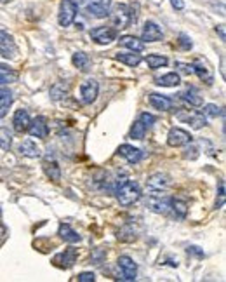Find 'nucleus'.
<instances>
[{"instance_id":"1","label":"nucleus","mask_w":226,"mask_h":282,"mask_svg":"<svg viewBox=\"0 0 226 282\" xmlns=\"http://www.w3.org/2000/svg\"><path fill=\"white\" fill-rule=\"evenodd\" d=\"M115 195H117V200L120 206H133L137 200L141 199V188L137 183L134 181L124 180L122 183H117L115 187Z\"/></svg>"},{"instance_id":"2","label":"nucleus","mask_w":226,"mask_h":282,"mask_svg":"<svg viewBox=\"0 0 226 282\" xmlns=\"http://www.w3.org/2000/svg\"><path fill=\"white\" fill-rule=\"evenodd\" d=\"M137 20V14H134L133 7L127 4H118L115 5L112 12V21L115 30H122V28H127Z\"/></svg>"},{"instance_id":"3","label":"nucleus","mask_w":226,"mask_h":282,"mask_svg":"<svg viewBox=\"0 0 226 282\" xmlns=\"http://www.w3.org/2000/svg\"><path fill=\"white\" fill-rule=\"evenodd\" d=\"M144 208L150 209L152 212H157V214H167L169 208H171V197L153 192L144 200Z\"/></svg>"},{"instance_id":"4","label":"nucleus","mask_w":226,"mask_h":282,"mask_svg":"<svg viewBox=\"0 0 226 282\" xmlns=\"http://www.w3.org/2000/svg\"><path fill=\"white\" fill-rule=\"evenodd\" d=\"M86 12L96 20H103L110 14V7H112V0H86Z\"/></svg>"},{"instance_id":"5","label":"nucleus","mask_w":226,"mask_h":282,"mask_svg":"<svg viewBox=\"0 0 226 282\" xmlns=\"http://www.w3.org/2000/svg\"><path fill=\"white\" fill-rule=\"evenodd\" d=\"M117 266H118V272H120V277L122 281H129L133 282L137 279V265L131 256H120L117 261Z\"/></svg>"},{"instance_id":"6","label":"nucleus","mask_w":226,"mask_h":282,"mask_svg":"<svg viewBox=\"0 0 226 282\" xmlns=\"http://www.w3.org/2000/svg\"><path fill=\"white\" fill-rule=\"evenodd\" d=\"M90 39L96 44H101V46H106V44L117 40V30L112 26H96L89 31Z\"/></svg>"},{"instance_id":"7","label":"nucleus","mask_w":226,"mask_h":282,"mask_svg":"<svg viewBox=\"0 0 226 282\" xmlns=\"http://www.w3.org/2000/svg\"><path fill=\"white\" fill-rule=\"evenodd\" d=\"M75 16H77V4H73L71 0H61V5H59V14L58 21L61 26H70L75 21Z\"/></svg>"},{"instance_id":"8","label":"nucleus","mask_w":226,"mask_h":282,"mask_svg":"<svg viewBox=\"0 0 226 282\" xmlns=\"http://www.w3.org/2000/svg\"><path fill=\"white\" fill-rule=\"evenodd\" d=\"M98 93H99V84L94 78H87L80 86V99H82L84 105H90V103L96 101Z\"/></svg>"},{"instance_id":"9","label":"nucleus","mask_w":226,"mask_h":282,"mask_svg":"<svg viewBox=\"0 0 226 282\" xmlns=\"http://www.w3.org/2000/svg\"><path fill=\"white\" fill-rule=\"evenodd\" d=\"M0 54L5 59H14L18 56V46L14 42V37L4 30H0Z\"/></svg>"},{"instance_id":"10","label":"nucleus","mask_w":226,"mask_h":282,"mask_svg":"<svg viewBox=\"0 0 226 282\" xmlns=\"http://www.w3.org/2000/svg\"><path fill=\"white\" fill-rule=\"evenodd\" d=\"M191 134L188 131L181 129V127H172L167 134V145L174 146V148H180V146H186L188 143H191Z\"/></svg>"},{"instance_id":"11","label":"nucleus","mask_w":226,"mask_h":282,"mask_svg":"<svg viewBox=\"0 0 226 282\" xmlns=\"http://www.w3.org/2000/svg\"><path fill=\"white\" fill-rule=\"evenodd\" d=\"M164 39V31L155 21H146L143 26V33H141V40L143 42H160Z\"/></svg>"},{"instance_id":"12","label":"nucleus","mask_w":226,"mask_h":282,"mask_svg":"<svg viewBox=\"0 0 226 282\" xmlns=\"http://www.w3.org/2000/svg\"><path fill=\"white\" fill-rule=\"evenodd\" d=\"M171 183H172L171 178L167 174H164V172H155L146 181V185H148V188L152 192H164V190H167L171 187Z\"/></svg>"},{"instance_id":"13","label":"nucleus","mask_w":226,"mask_h":282,"mask_svg":"<svg viewBox=\"0 0 226 282\" xmlns=\"http://www.w3.org/2000/svg\"><path fill=\"white\" fill-rule=\"evenodd\" d=\"M28 133L33 138H39V140H45L47 134H49V125L44 117H37L30 122V127H28Z\"/></svg>"},{"instance_id":"14","label":"nucleus","mask_w":226,"mask_h":282,"mask_svg":"<svg viewBox=\"0 0 226 282\" xmlns=\"http://www.w3.org/2000/svg\"><path fill=\"white\" fill-rule=\"evenodd\" d=\"M30 115H28L26 110H16V114H14V118H12V125H14V131L16 133H26L28 127H30Z\"/></svg>"},{"instance_id":"15","label":"nucleus","mask_w":226,"mask_h":282,"mask_svg":"<svg viewBox=\"0 0 226 282\" xmlns=\"http://www.w3.org/2000/svg\"><path fill=\"white\" fill-rule=\"evenodd\" d=\"M75 261H77V249H73V247H68L54 258V263L61 268H71Z\"/></svg>"},{"instance_id":"16","label":"nucleus","mask_w":226,"mask_h":282,"mask_svg":"<svg viewBox=\"0 0 226 282\" xmlns=\"http://www.w3.org/2000/svg\"><path fill=\"white\" fill-rule=\"evenodd\" d=\"M118 155H122L129 164H137L143 159V152L133 145H120L118 146Z\"/></svg>"},{"instance_id":"17","label":"nucleus","mask_w":226,"mask_h":282,"mask_svg":"<svg viewBox=\"0 0 226 282\" xmlns=\"http://www.w3.org/2000/svg\"><path fill=\"white\" fill-rule=\"evenodd\" d=\"M178 118L183 122H188L193 129H202L203 125L207 124V118L200 112H190V110H188V114H180Z\"/></svg>"},{"instance_id":"18","label":"nucleus","mask_w":226,"mask_h":282,"mask_svg":"<svg viewBox=\"0 0 226 282\" xmlns=\"http://www.w3.org/2000/svg\"><path fill=\"white\" fill-rule=\"evenodd\" d=\"M191 68H193V73H197V77L200 78V80H203L205 84H209L211 86L212 82H214V77H212V71L209 70V67H207L205 63L200 61V59H197V61L191 63Z\"/></svg>"},{"instance_id":"19","label":"nucleus","mask_w":226,"mask_h":282,"mask_svg":"<svg viewBox=\"0 0 226 282\" xmlns=\"http://www.w3.org/2000/svg\"><path fill=\"white\" fill-rule=\"evenodd\" d=\"M42 169L49 180L56 181V183L61 180V167H59L58 162H56L54 159H51V157H47L45 161L42 162Z\"/></svg>"},{"instance_id":"20","label":"nucleus","mask_w":226,"mask_h":282,"mask_svg":"<svg viewBox=\"0 0 226 282\" xmlns=\"http://www.w3.org/2000/svg\"><path fill=\"white\" fill-rule=\"evenodd\" d=\"M148 99H150V105H152L155 110H160V112H169L172 106V99L167 98V96H164V94L152 93Z\"/></svg>"},{"instance_id":"21","label":"nucleus","mask_w":226,"mask_h":282,"mask_svg":"<svg viewBox=\"0 0 226 282\" xmlns=\"http://www.w3.org/2000/svg\"><path fill=\"white\" fill-rule=\"evenodd\" d=\"M58 235L61 237L63 240H65V242H68V244H77V242H80V240H82V237H80V235H78L77 232H75L68 223H61V225H59Z\"/></svg>"},{"instance_id":"22","label":"nucleus","mask_w":226,"mask_h":282,"mask_svg":"<svg viewBox=\"0 0 226 282\" xmlns=\"http://www.w3.org/2000/svg\"><path fill=\"white\" fill-rule=\"evenodd\" d=\"M120 46L125 47V49H129V51H133V52H143L144 51V42L139 39H136L134 35H124L120 37Z\"/></svg>"},{"instance_id":"23","label":"nucleus","mask_w":226,"mask_h":282,"mask_svg":"<svg viewBox=\"0 0 226 282\" xmlns=\"http://www.w3.org/2000/svg\"><path fill=\"white\" fill-rule=\"evenodd\" d=\"M18 152H20L21 155L28 157V159H37V157H40V148L37 146V143H33L31 140L21 141V145L18 146Z\"/></svg>"},{"instance_id":"24","label":"nucleus","mask_w":226,"mask_h":282,"mask_svg":"<svg viewBox=\"0 0 226 282\" xmlns=\"http://www.w3.org/2000/svg\"><path fill=\"white\" fill-rule=\"evenodd\" d=\"M11 105H12V93L7 87L0 86V118L7 115Z\"/></svg>"},{"instance_id":"25","label":"nucleus","mask_w":226,"mask_h":282,"mask_svg":"<svg viewBox=\"0 0 226 282\" xmlns=\"http://www.w3.org/2000/svg\"><path fill=\"white\" fill-rule=\"evenodd\" d=\"M169 211L174 212L176 219H184L188 214V204L181 199H171V208H169Z\"/></svg>"},{"instance_id":"26","label":"nucleus","mask_w":226,"mask_h":282,"mask_svg":"<svg viewBox=\"0 0 226 282\" xmlns=\"http://www.w3.org/2000/svg\"><path fill=\"white\" fill-rule=\"evenodd\" d=\"M181 98H183L190 106H202V103H203L202 96H200V93L195 89V87H188L184 93H181Z\"/></svg>"},{"instance_id":"27","label":"nucleus","mask_w":226,"mask_h":282,"mask_svg":"<svg viewBox=\"0 0 226 282\" xmlns=\"http://www.w3.org/2000/svg\"><path fill=\"white\" fill-rule=\"evenodd\" d=\"M115 59L120 63H124V65H127V67H137L141 61H143V58H141L137 52H118L117 56H115Z\"/></svg>"},{"instance_id":"28","label":"nucleus","mask_w":226,"mask_h":282,"mask_svg":"<svg viewBox=\"0 0 226 282\" xmlns=\"http://www.w3.org/2000/svg\"><path fill=\"white\" fill-rule=\"evenodd\" d=\"M155 84L160 87H176L181 84V78L176 71H171V73H165V75H162V77L157 78Z\"/></svg>"},{"instance_id":"29","label":"nucleus","mask_w":226,"mask_h":282,"mask_svg":"<svg viewBox=\"0 0 226 282\" xmlns=\"http://www.w3.org/2000/svg\"><path fill=\"white\" fill-rule=\"evenodd\" d=\"M71 63H73V67H77L78 70H89V65H90V58L86 54V52H75L71 56Z\"/></svg>"},{"instance_id":"30","label":"nucleus","mask_w":226,"mask_h":282,"mask_svg":"<svg viewBox=\"0 0 226 282\" xmlns=\"http://www.w3.org/2000/svg\"><path fill=\"white\" fill-rule=\"evenodd\" d=\"M18 80V73H16L12 68L5 67L0 63V84H11Z\"/></svg>"},{"instance_id":"31","label":"nucleus","mask_w":226,"mask_h":282,"mask_svg":"<svg viewBox=\"0 0 226 282\" xmlns=\"http://www.w3.org/2000/svg\"><path fill=\"white\" fill-rule=\"evenodd\" d=\"M67 94H68V84L56 82L54 86L51 87V99H54V101H59V99L67 98Z\"/></svg>"},{"instance_id":"32","label":"nucleus","mask_w":226,"mask_h":282,"mask_svg":"<svg viewBox=\"0 0 226 282\" xmlns=\"http://www.w3.org/2000/svg\"><path fill=\"white\" fill-rule=\"evenodd\" d=\"M146 63H148V67L152 68V70H158V68L167 65V58L160 54H150L148 58H146Z\"/></svg>"},{"instance_id":"33","label":"nucleus","mask_w":226,"mask_h":282,"mask_svg":"<svg viewBox=\"0 0 226 282\" xmlns=\"http://www.w3.org/2000/svg\"><path fill=\"white\" fill-rule=\"evenodd\" d=\"M12 143V134L5 127H0V150H9Z\"/></svg>"},{"instance_id":"34","label":"nucleus","mask_w":226,"mask_h":282,"mask_svg":"<svg viewBox=\"0 0 226 282\" xmlns=\"http://www.w3.org/2000/svg\"><path fill=\"white\" fill-rule=\"evenodd\" d=\"M200 114L205 118H218L219 115H221V108H219L218 105H203Z\"/></svg>"},{"instance_id":"35","label":"nucleus","mask_w":226,"mask_h":282,"mask_svg":"<svg viewBox=\"0 0 226 282\" xmlns=\"http://www.w3.org/2000/svg\"><path fill=\"white\" fill-rule=\"evenodd\" d=\"M144 134H146V127L141 120H136L133 125V129H131V138L133 140H143Z\"/></svg>"},{"instance_id":"36","label":"nucleus","mask_w":226,"mask_h":282,"mask_svg":"<svg viewBox=\"0 0 226 282\" xmlns=\"http://www.w3.org/2000/svg\"><path fill=\"white\" fill-rule=\"evenodd\" d=\"M225 199H226V190H225V180L219 181V190H218V199H216V209L223 208L225 206Z\"/></svg>"},{"instance_id":"37","label":"nucleus","mask_w":226,"mask_h":282,"mask_svg":"<svg viewBox=\"0 0 226 282\" xmlns=\"http://www.w3.org/2000/svg\"><path fill=\"white\" fill-rule=\"evenodd\" d=\"M139 120L143 122L146 129H150V127H152V125L157 122V117H155V115H152V114H148V112H143V114L139 115Z\"/></svg>"},{"instance_id":"38","label":"nucleus","mask_w":226,"mask_h":282,"mask_svg":"<svg viewBox=\"0 0 226 282\" xmlns=\"http://www.w3.org/2000/svg\"><path fill=\"white\" fill-rule=\"evenodd\" d=\"M178 44H180V47L183 49V51H190L191 47H193V44H191L190 37H188L186 33H180V37H178Z\"/></svg>"},{"instance_id":"39","label":"nucleus","mask_w":226,"mask_h":282,"mask_svg":"<svg viewBox=\"0 0 226 282\" xmlns=\"http://www.w3.org/2000/svg\"><path fill=\"white\" fill-rule=\"evenodd\" d=\"M188 148L184 150V157H186V159H190V161H195L197 157H199V148H197L195 145H191V143H188Z\"/></svg>"},{"instance_id":"40","label":"nucleus","mask_w":226,"mask_h":282,"mask_svg":"<svg viewBox=\"0 0 226 282\" xmlns=\"http://www.w3.org/2000/svg\"><path fill=\"white\" fill-rule=\"evenodd\" d=\"M96 281V275L92 272H82L78 274V282H94Z\"/></svg>"},{"instance_id":"41","label":"nucleus","mask_w":226,"mask_h":282,"mask_svg":"<svg viewBox=\"0 0 226 282\" xmlns=\"http://www.w3.org/2000/svg\"><path fill=\"white\" fill-rule=\"evenodd\" d=\"M176 67L180 68L181 73L184 75H191L193 73V68H191V65H184V63H176Z\"/></svg>"},{"instance_id":"42","label":"nucleus","mask_w":226,"mask_h":282,"mask_svg":"<svg viewBox=\"0 0 226 282\" xmlns=\"http://www.w3.org/2000/svg\"><path fill=\"white\" fill-rule=\"evenodd\" d=\"M188 255H193V256H197V258H203V251L200 249V247H197V246H190L188 247Z\"/></svg>"},{"instance_id":"43","label":"nucleus","mask_w":226,"mask_h":282,"mask_svg":"<svg viewBox=\"0 0 226 282\" xmlns=\"http://www.w3.org/2000/svg\"><path fill=\"white\" fill-rule=\"evenodd\" d=\"M169 2H171V5L176 9V11H183V9H184L183 0H169Z\"/></svg>"},{"instance_id":"44","label":"nucleus","mask_w":226,"mask_h":282,"mask_svg":"<svg viewBox=\"0 0 226 282\" xmlns=\"http://www.w3.org/2000/svg\"><path fill=\"white\" fill-rule=\"evenodd\" d=\"M216 31L219 33V39H221V40L226 39V35H225V24H218V26H216Z\"/></svg>"},{"instance_id":"45","label":"nucleus","mask_w":226,"mask_h":282,"mask_svg":"<svg viewBox=\"0 0 226 282\" xmlns=\"http://www.w3.org/2000/svg\"><path fill=\"white\" fill-rule=\"evenodd\" d=\"M71 2H73V4H78V5H80V4H84L86 0H71Z\"/></svg>"},{"instance_id":"46","label":"nucleus","mask_w":226,"mask_h":282,"mask_svg":"<svg viewBox=\"0 0 226 282\" xmlns=\"http://www.w3.org/2000/svg\"><path fill=\"white\" fill-rule=\"evenodd\" d=\"M0 2H4V4H5V2H9V0H0Z\"/></svg>"}]
</instances>
